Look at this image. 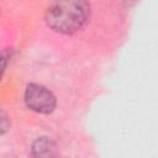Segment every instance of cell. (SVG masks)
Returning a JSON list of instances; mask_svg holds the SVG:
<instances>
[{
    "label": "cell",
    "instance_id": "cell-1",
    "mask_svg": "<svg viewBox=\"0 0 158 158\" xmlns=\"http://www.w3.org/2000/svg\"><path fill=\"white\" fill-rule=\"evenodd\" d=\"M88 0H54L46 11V22L56 32L70 35L79 31L88 21Z\"/></svg>",
    "mask_w": 158,
    "mask_h": 158
},
{
    "label": "cell",
    "instance_id": "cell-2",
    "mask_svg": "<svg viewBox=\"0 0 158 158\" xmlns=\"http://www.w3.org/2000/svg\"><path fill=\"white\" fill-rule=\"evenodd\" d=\"M25 102L28 109L38 114H51L57 105L54 94L43 85L28 84L25 90Z\"/></svg>",
    "mask_w": 158,
    "mask_h": 158
},
{
    "label": "cell",
    "instance_id": "cell-3",
    "mask_svg": "<svg viewBox=\"0 0 158 158\" xmlns=\"http://www.w3.org/2000/svg\"><path fill=\"white\" fill-rule=\"evenodd\" d=\"M57 154H58L57 146L52 139H49L47 137H41L33 142L32 156H35V157H54Z\"/></svg>",
    "mask_w": 158,
    "mask_h": 158
},
{
    "label": "cell",
    "instance_id": "cell-4",
    "mask_svg": "<svg viewBox=\"0 0 158 158\" xmlns=\"http://www.w3.org/2000/svg\"><path fill=\"white\" fill-rule=\"evenodd\" d=\"M10 128V118L9 116L0 110V136L4 135Z\"/></svg>",
    "mask_w": 158,
    "mask_h": 158
},
{
    "label": "cell",
    "instance_id": "cell-5",
    "mask_svg": "<svg viewBox=\"0 0 158 158\" xmlns=\"http://www.w3.org/2000/svg\"><path fill=\"white\" fill-rule=\"evenodd\" d=\"M6 65H7V54L6 53H1L0 54V79L2 78V74L5 72Z\"/></svg>",
    "mask_w": 158,
    "mask_h": 158
}]
</instances>
